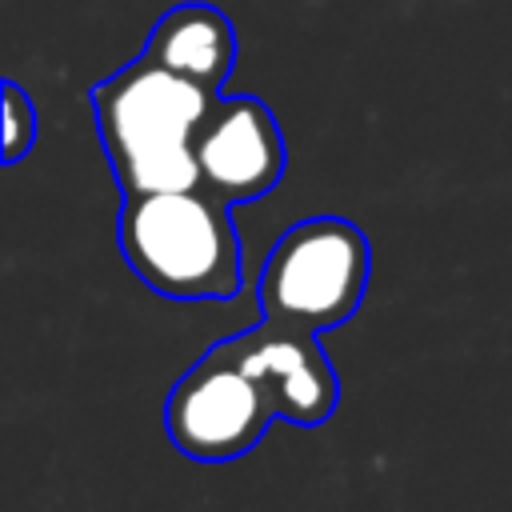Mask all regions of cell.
<instances>
[{
    "label": "cell",
    "instance_id": "obj_1",
    "mask_svg": "<svg viewBox=\"0 0 512 512\" xmlns=\"http://www.w3.org/2000/svg\"><path fill=\"white\" fill-rule=\"evenodd\" d=\"M220 92L200 88L144 52L100 80L88 100L120 196L196 188V136Z\"/></svg>",
    "mask_w": 512,
    "mask_h": 512
},
{
    "label": "cell",
    "instance_id": "obj_2",
    "mask_svg": "<svg viewBox=\"0 0 512 512\" xmlns=\"http://www.w3.org/2000/svg\"><path fill=\"white\" fill-rule=\"evenodd\" d=\"M124 264L168 300H228L240 292V236L232 204L208 188L128 192L116 212Z\"/></svg>",
    "mask_w": 512,
    "mask_h": 512
},
{
    "label": "cell",
    "instance_id": "obj_3",
    "mask_svg": "<svg viewBox=\"0 0 512 512\" xmlns=\"http://www.w3.org/2000/svg\"><path fill=\"white\" fill-rule=\"evenodd\" d=\"M372 248L360 224L344 216H308L276 236L260 268L264 320L332 332L356 316L368 292Z\"/></svg>",
    "mask_w": 512,
    "mask_h": 512
},
{
    "label": "cell",
    "instance_id": "obj_4",
    "mask_svg": "<svg viewBox=\"0 0 512 512\" xmlns=\"http://www.w3.org/2000/svg\"><path fill=\"white\" fill-rule=\"evenodd\" d=\"M272 420L280 416L264 384L216 344L172 384L164 404V428L176 452L200 464H228L248 456Z\"/></svg>",
    "mask_w": 512,
    "mask_h": 512
},
{
    "label": "cell",
    "instance_id": "obj_5",
    "mask_svg": "<svg viewBox=\"0 0 512 512\" xmlns=\"http://www.w3.org/2000/svg\"><path fill=\"white\" fill-rule=\"evenodd\" d=\"M216 348L264 384L280 420L300 424V428H316L332 420L336 400H340V380L316 332L260 320L256 328H244L220 340Z\"/></svg>",
    "mask_w": 512,
    "mask_h": 512
},
{
    "label": "cell",
    "instance_id": "obj_6",
    "mask_svg": "<svg viewBox=\"0 0 512 512\" xmlns=\"http://www.w3.org/2000/svg\"><path fill=\"white\" fill-rule=\"evenodd\" d=\"M284 156L280 124L260 96H216L196 136L200 188L224 204L260 200L280 184Z\"/></svg>",
    "mask_w": 512,
    "mask_h": 512
},
{
    "label": "cell",
    "instance_id": "obj_7",
    "mask_svg": "<svg viewBox=\"0 0 512 512\" xmlns=\"http://www.w3.org/2000/svg\"><path fill=\"white\" fill-rule=\"evenodd\" d=\"M144 56L200 88L220 92L236 68V28L216 4L184 0L152 24Z\"/></svg>",
    "mask_w": 512,
    "mask_h": 512
},
{
    "label": "cell",
    "instance_id": "obj_8",
    "mask_svg": "<svg viewBox=\"0 0 512 512\" xmlns=\"http://www.w3.org/2000/svg\"><path fill=\"white\" fill-rule=\"evenodd\" d=\"M36 144V104L16 84L4 80V164H20Z\"/></svg>",
    "mask_w": 512,
    "mask_h": 512
}]
</instances>
